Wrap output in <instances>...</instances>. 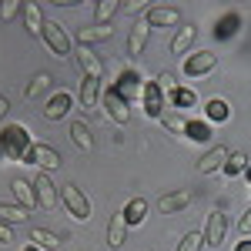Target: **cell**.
I'll list each match as a JSON object with an SVG mask.
<instances>
[{
    "label": "cell",
    "instance_id": "obj_5",
    "mask_svg": "<svg viewBox=\"0 0 251 251\" xmlns=\"http://www.w3.org/2000/svg\"><path fill=\"white\" fill-rule=\"evenodd\" d=\"M204 245L208 248H221L225 245V238H228V218H225V211L221 208H214L211 214H208V225H204Z\"/></svg>",
    "mask_w": 251,
    "mask_h": 251
},
{
    "label": "cell",
    "instance_id": "obj_37",
    "mask_svg": "<svg viewBox=\"0 0 251 251\" xmlns=\"http://www.w3.org/2000/svg\"><path fill=\"white\" fill-rule=\"evenodd\" d=\"M238 231H241V238H251V208L245 211V218L238 221Z\"/></svg>",
    "mask_w": 251,
    "mask_h": 251
},
{
    "label": "cell",
    "instance_id": "obj_19",
    "mask_svg": "<svg viewBox=\"0 0 251 251\" xmlns=\"http://www.w3.org/2000/svg\"><path fill=\"white\" fill-rule=\"evenodd\" d=\"M111 24H94V27H84L77 30V44L80 47H91V44H100V40H111Z\"/></svg>",
    "mask_w": 251,
    "mask_h": 251
},
{
    "label": "cell",
    "instance_id": "obj_41",
    "mask_svg": "<svg viewBox=\"0 0 251 251\" xmlns=\"http://www.w3.org/2000/svg\"><path fill=\"white\" fill-rule=\"evenodd\" d=\"M24 251H40V248H37V245H27V248H24Z\"/></svg>",
    "mask_w": 251,
    "mask_h": 251
},
{
    "label": "cell",
    "instance_id": "obj_18",
    "mask_svg": "<svg viewBox=\"0 0 251 251\" xmlns=\"http://www.w3.org/2000/svg\"><path fill=\"white\" fill-rule=\"evenodd\" d=\"M191 201H194V194H191V191H171V194H164V198L157 201V211H161V214L184 211V208H188Z\"/></svg>",
    "mask_w": 251,
    "mask_h": 251
},
{
    "label": "cell",
    "instance_id": "obj_9",
    "mask_svg": "<svg viewBox=\"0 0 251 251\" xmlns=\"http://www.w3.org/2000/svg\"><path fill=\"white\" fill-rule=\"evenodd\" d=\"M141 100H144V111H148V117H154V121H161V117H164V111H168V107H164L168 100H164V94H161V91H157L154 80L141 87Z\"/></svg>",
    "mask_w": 251,
    "mask_h": 251
},
{
    "label": "cell",
    "instance_id": "obj_35",
    "mask_svg": "<svg viewBox=\"0 0 251 251\" xmlns=\"http://www.w3.org/2000/svg\"><path fill=\"white\" fill-rule=\"evenodd\" d=\"M17 14H24V3L20 0H3L0 3V20H14Z\"/></svg>",
    "mask_w": 251,
    "mask_h": 251
},
{
    "label": "cell",
    "instance_id": "obj_28",
    "mask_svg": "<svg viewBox=\"0 0 251 251\" xmlns=\"http://www.w3.org/2000/svg\"><path fill=\"white\" fill-rule=\"evenodd\" d=\"M50 84H54V77H50L47 71H40V74H34V77H30V84H27V100H37V97L44 94V91H47Z\"/></svg>",
    "mask_w": 251,
    "mask_h": 251
},
{
    "label": "cell",
    "instance_id": "obj_23",
    "mask_svg": "<svg viewBox=\"0 0 251 251\" xmlns=\"http://www.w3.org/2000/svg\"><path fill=\"white\" fill-rule=\"evenodd\" d=\"M77 97H80V104L91 111V107H97V100H100V80H91V77H84L80 80V91H77Z\"/></svg>",
    "mask_w": 251,
    "mask_h": 251
},
{
    "label": "cell",
    "instance_id": "obj_15",
    "mask_svg": "<svg viewBox=\"0 0 251 251\" xmlns=\"http://www.w3.org/2000/svg\"><path fill=\"white\" fill-rule=\"evenodd\" d=\"M228 157H231V151H228V148H211L208 154H204L201 161H198V174H214V171H225Z\"/></svg>",
    "mask_w": 251,
    "mask_h": 251
},
{
    "label": "cell",
    "instance_id": "obj_6",
    "mask_svg": "<svg viewBox=\"0 0 251 251\" xmlns=\"http://www.w3.org/2000/svg\"><path fill=\"white\" fill-rule=\"evenodd\" d=\"M100 104H104V111H107V117H111V121H117V124H127V121H131V107H127V97L121 94L117 87L104 91Z\"/></svg>",
    "mask_w": 251,
    "mask_h": 251
},
{
    "label": "cell",
    "instance_id": "obj_11",
    "mask_svg": "<svg viewBox=\"0 0 251 251\" xmlns=\"http://www.w3.org/2000/svg\"><path fill=\"white\" fill-rule=\"evenodd\" d=\"M71 107H74V97L67 94V91H57V94L44 104V117L47 121H64V117L71 114Z\"/></svg>",
    "mask_w": 251,
    "mask_h": 251
},
{
    "label": "cell",
    "instance_id": "obj_12",
    "mask_svg": "<svg viewBox=\"0 0 251 251\" xmlns=\"http://www.w3.org/2000/svg\"><path fill=\"white\" fill-rule=\"evenodd\" d=\"M27 241L37 245L40 251H57V248H64L67 238H60V234L50 231V228H30V231H27Z\"/></svg>",
    "mask_w": 251,
    "mask_h": 251
},
{
    "label": "cell",
    "instance_id": "obj_27",
    "mask_svg": "<svg viewBox=\"0 0 251 251\" xmlns=\"http://www.w3.org/2000/svg\"><path fill=\"white\" fill-rule=\"evenodd\" d=\"M27 218H30V211L20 208V204H7V201L0 204V221H3V225H20V221H27Z\"/></svg>",
    "mask_w": 251,
    "mask_h": 251
},
{
    "label": "cell",
    "instance_id": "obj_31",
    "mask_svg": "<svg viewBox=\"0 0 251 251\" xmlns=\"http://www.w3.org/2000/svg\"><path fill=\"white\" fill-rule=\"evenodd\" d=\"M154 84H157V91L164 94V100H171V94L177 91V77H174L171 71H161V74L154 77Z\"/></svg>",
    "mask_w": 251,
    "mask_h": 251
},
{
    "label": "cell",
    "instance_id": "obj_4",
    "mask_svg": "<svg viewBox=\"0 0 251 251\" xmlns=\"http://www.w3.org/2000/svg\"><path fill=\"white\" fill-rule=\"evenodd\" d=\"M24 164H37L44 174H50V171H57L64 161H60V154L50 148V144H40V141H37V144H30V151H27V157H24Z\"/></svg>",
    "mask_w": 251,
    "mask_h": 251
},
{
    "label": "cell",
    "instance_id": "obj_13",
    "mask_svg": "<svg viewBox=\"0 0 251 251\" xmlns=\"http://www.w3.org/2000/svg\"><path fill=\"white\" fill-rule=\"evenodd\" d=\"M124 238H127V221H124V211H114L111 221H107V248L121 251L124 248Z\"/></svg>",
    "mask_w": 251,
    "mask_h": 251
},
{
    "label": "cell",
    "instance_id": "obj_40",
    "mask_svg": "<svg viewBox=\"0 0 251 251\" xmlns=\"http://www.w3.org/2000/svg\"><path fill=\"white\" fill-rule=\"evenodd\" d=\"M238 251H251V238H241V245H238Z\"/></svg>",
    "mask_w": 251,
    "mask_h": 251
},
{
    "label": "cell",
    "instance_id": "obj_2",
    "mask_svg": "<svg viewBox=\"0 0 251 251\" xmlns=\"http://www.w3.org/2000/svg\"><path fill=\"white\" fill-rule=\"evenodd\" d=\"M60 198H64V208L71 211L74 221H91V198L80 191L74 181H67V184L60 188Z\"/></svg>",
    "mask_w": 251,
    "mask_h": 251
},
{
    "label": "cell",
    "instance_id": "obj_8",
    "mask_svg": "<svg viewBox=\"0 0 251 251\" xmlns=\"http://www.w3.org/2000/svg\"><path fill=\"white\" fill-rule=\"evenodd\" d=\"M218 57H214V50H194L184 57V74L188 77H204V74H211Z\"/></svg>",
    "mask_w": 251,
    "mask_h": 251
},
{
    "label": "cell",
    "instance_id": "obj_14",
    "mask_svg": "<svg viewBox=\"0 0 251 251\" xmlns=\"http://www.w3.org/2000/svg\"><path fill=\"white\" fill-rule=\"evenodd\" d=\"M148 34H151V27L144 24V17L134 20V27L127 30V54H131V57H141V54H144V47H148Z\"/></svg>",
    "mask_w": 251,
    "mask_h": 251
},
{
    "label": "cell",
    "instance_id": "obj_30",
    "mask_svg": "<svg viewBox=\"0 0 251 251\" xmlns=\"http://www.w3.org/2000/svg\"><path fill=\"white\" fill-rule=\"evenodd\" d=\"M168 104H171L174 111H184V107H194V104H198V97H194V91H188V87H177Z\"/></svg>",
    "mask_w": 251,
    "mask_h": 251
},
{
    "label": "cell",
    "instance_id": "obj_29",
    "mask_svg": "<svg viewBox=\"0 0 251 251\" xmlns=\"http://www.w3.org/2000/svg\"><path fill=\"white\" fill-rule=\"evenodd\" d=\"M248 171V154L245 151H231V157H228V164H225V174L228 177H238V174Z\"/></svg>",
    "mask_w": 251,
    "mask_h": 251
},
{
    "label": "cell",
    "instance_id": "obj_22",
    "mask_svg": "<svg viewBox=\"0 0 251 251\" xmlns=\"http://www.w3.org/2000/svg\"><path fill=\"white\" fill-rule=\"evenodd\" d=\"M144 218H148V201H144V198H131L127 208H124V221H127V228L144 225Z\"/></svg>",
    "mask_w": 251,
    "mask_h": 251
},
{
    "label": "cell",
    "instance_id": "obj_17",
    "mask_svg": "<svg viewBox=\"0 0 251 251\" xmlns=\"http://www.w3.org/2000/svg\"><path fill=\"white\" fill-rule=\"evenodd\" d=\"M194 37H198V27H194V24H181V27L174 30V37H171V54L174 57L188 54V47L194 44Z\"/></svg>",
    "mask_w": 251,
    "mask_h": 251
},
{
    "label": "cell",
    "instance_id": "obj_10",
    "mask_svg": "<svg viewBox=\"0 0 251 251\" xmlns=\"http://www.w3.org/2000/svg\"><path fill=\"white\" fill-rule=\"evenodd\" d=\"M144 24L148 27H174V24H181V10L177 7H148Z\"/></svg>",
    "mask_w": 251,
    "mask_h": 251
},
{
    "label": "cell",
    "instance_id": "obj_25",
    "mask_svg": "<svg viewBox=\"0 0 251 251\" xmlns=\"http://www.w3.org/2000/svg\"><path fill=\"white\" fill-rule=\"evenodd\" d=\"M71 137L80 151H94V137H91V127L84 121H71Z\"/></svg>",
    "mask_w": 251,
    "mask_h": 251
},
{
    "label": "cell",
    "instance_id": "obj_36",
    "mask_svg": "<svg viewBox=\"0 0 251 251\" xmlns=\"http://www.w3.org/2000/svg\"><path fill=\"white\" fill-rule=\"evenodd\" d=\"M7 245H14V231H10V225L0 221V248H7Z\"/></svg>",
    "mask_w": 251,
    "mask_h": 251
},
{
    "label": "cell",
    "instance_id": "obj_21",
    "mask_svg": "<svg viewBox=\"0 0 251 251\" xmlns=\"http://www.w3.org/2000/svg\"><path fill=\"white\" fill-rule=\"evenodd\" d=\"M204 117H208L211 124L231 121V104H228V100H221V97H211V100L204 104Z\"/></svg>",
    "mask_w": 251,
    "mask_h": 251
},
{
    "label": "cell",
    "instance_id": "obj_32",
    "mask_svg": "<svg viewBox=\"0 0 251 251\" xmlns=\"http://www.w3.org/2000/svg\"><path fill=\"white\" fill-rule=\"evenodd\" d=\"M114 14H117V0H100V3L94 7V20L97 24H107Z\"/></svg>",
    "mask_w": 251,
    "mask_h": 251
},
{
    "label": "cell",
    "instance_id": "obj_26",
    "mask_svg": "<svg viewBox=\"0 0 251 251\" xmlns=\"http://www.w3.org/2000/svg\"><path fill=\"white\" fill-rule=\"evenodd\" d=\"M184 137L194 141V144H204V141H211V127H208V121H188V127H184Z\"/></svg>",
    "mask_w": 251,
    "mask_h": 251
},
{
    "label": "cell",
    "instance_id": "obj_38",
    "mask_svg": "<svg viewBox=\"0 0 251 251\" xmlns=\"http://www.w3.org/2000/svg\"><path fill=\"white\" fill-rule=\"evenodd\" d=\"M124 10H131V14H141V10H144V3H141V0H127V3H124Z\"/></svg>",
    "mask_w": 251,
    "mask_h": 251
},
{
    "label": "cell",
    "instance_id": "obj_3",
    "mask_svg": "<svg viewBox=\"0 0 251 251\" xmlns=\"http://www.w3.org/2000/svg\"><path fill=\"white\" fill-rule=\"evenodd\" d=\"M44 44H47V50L54 54V57H71V50H74V44H71V34L60 27L57 20H47L44 24Z\"/></svg>",
    "mask_w": 251,
    "mask_h": 251
},
{
    "label": "cell",
    "instance_id": "obj_24",
    "mask_svg": "<svg viewBox=\"0 0 251 251\" xmlns=\"http://www.w3.org/2000/svg\"><path fill=\"white\" fill-rule=\"evenodd\" d=\"M24 24H27V34H30V37L44 34V24H47V20L40 17V7H37V3H24Z\"/></svg>",
    "mask_w": 251,
    "mask_h": 251
},
{
    "label": "cell",
    "instance_id": "obj_16",
    "mask_svg": "<svg viewBox=\"0 0 251 251\" xmlns=\"http://www.w3.org/2000/svg\"><path fill=\"white\" fill-rule=\"evenodd\" d=\"M77 67L84 71V77H91V80L104 77V64H100V57H97L91 47H80L77 50Z\"/></svg>",
    "mask_w": 251,
    "mask_h": 251
},
{
    "label": "cell",
    "instance_id": "obj_1",
    "mask_svg": "<svg viewBox=\"0 0 251 251\" xmlns=\"http://www.w3.org/2000/svg\"><path fill=\"white\" fill-rule=\"evenodd\" d=\"M0 151L10 157V161H24L27 151H30V134H27V127L10 124V127L0 134Z\"/></svg>",
    "mask_w": 251,
    "mask_h": 251
},
{
    "label": "cell",
    "instance_id": "obj_7",
    "mask_svg": "<svg viewBox=\"0 0 251 251\" xmlns=\"http://www.w3.org/2000/svg\"><path fill=\"white\" fill-rule=\"evenodd\" d=\"M60 188H54V181L47 177V174L40 171L37 174V181H34V194H37V208H44V211H54L60 204Z\"/></svg>",
    "mask_w": 251,
    "mask_h": 251
},
{
    "label": "cell",
    "instance_id": "obj_39",
    "mask_svg": "<svg viewBox=\"0 0 251 251\" xmlns=\"http://www.w3.org/2000/svg\"><path fill=\"white\" fill-rule=\"evenodd\" d=\"M7 111H10V97H0V121L7 117Z\"/></svg>",
    "mask_w": 251,
    "mask_h": 251
},
{
    "label": "cell",
    "instance_id": "obj_33",
    "mask_svg": "<svg viewBox=\"0 0 251 251\" xmlns=\"http://www.w3.org/2000/svg\"><path fill=\"white\" fill-rule=\"evenodd\" d=\"M201 248H204V234L201 231H188L177 245V251H201Z\"/></svg>",
    "mask_w": 251,
    "mask_h": 251
},
{
    "label": "cell",
    "instance_id": "obj_20",
    "mask_svg": "<svg viewBox=\"0 0 251 251\" xmlns=\"http://www.w3.org/2000/svg\"><path fill=\"white\" fill-rule=\"evenodd\" d=\"M14 198H17L20 208H27V211H34V208H37V194H34V184H30V181H24V177H17V181H14Z\"/></svg>",
    "mask_w": 251,
    "mask_h": 251
},
{
    "label": "cell",
    "instance_id": "obj_34",
    "mask_svg": "<svg viewBox=\"0 0 251 251\" xmlns=\"http://www.w3.org/2000/svg\"><path fill=\"white\" fill-rule=\"evenodd\" d=\"M161 124H164L168 131H174V134H184L188 117H184V114H164V117H161Z\"/></svg>",
    "mask_w": 251,
    "mask_h": 251
}]
</instances>
